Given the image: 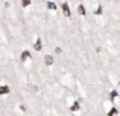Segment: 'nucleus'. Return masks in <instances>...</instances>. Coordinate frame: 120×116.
I'll return each instance as SVG.
<instances>
[{
  "instance_id": "obj_1",
  "label": "nucleus",
  "mask_w": 120,
  "mask_h": 116,
  "mask_svg": "<svg viewBox=\"0 0 120 116\" xmlns=\"http://www.w3.org/2000/svg\"><path fill=\"white\" fill-rule=\"evenodd\" d=\"M61 9H62V14H64L67 18H70V17H71V11H70V6H68V3H67V2H64V3L61 5Z\"/></svg>"
},
{
  "instance_id": "obj_2",
  "label": "nucleus",
  "mask_w": 120,
  "mask_h": 116,
  "mask_svg": "<svg viewBox=\"0 0 120 116\" xmlns=\"http://www.w3.org/2000/svg\"><path fill=\"white\" fill-rule=\"evenodd\" d=\"M34 49H35L37 52H40L41 49H43V41H41V38H40V37L37 38V41L34 43Z\"/></svg>"
},
{
  "instance_id": "obj_3",
  "label": "nucleus",
  "mask_w": 120,
  "mask_h": 116,
  "mask_svg": "<svg viewBox=\"0 0 120 116\" xmlns=\"http://www.w3.org/2000/svg\"><path fill=\"white\" fill-rule=\"evenodd\" d=\"M20 58H21V61H26V60H29V58H30V52H29V51H23V52H21V55H20Z\"/></svg>"
},
{
  "instance_id": "obj_4",
  "label": "nucleus",
  "mask_w": 120,
  "mask_h": 116,
  "mask_svg": "<svg viewBox=\"0 0 120 116\" xmlns=\"http://www.w3.org/2000/svg\"><path fill=\"white\" fill-rule=\"evenodd\" d=\"M44 64L46 66H52L53 64V57L52 55H46V57H44Z\"/></svg>"
},
{
  "instance_id": "obj_5",
  "label": "nucleus",
  "mask_w": 120,
  "mask_h": 116,
  "mask_svg": "<svg viewBox=\"0 0 120 116\" xmlns=\"http://www.w3.org/2000/svg\"><path fill=\"white\" fill-rule=\"evenodd\" d=\"M9 92H11V89L8 86H0V95H8Z\"/></svg>"
},
{
  "instance_id": "obj_6",
  "label": "nucleus",
  "mask_w": 120,
  "mask_h": 116,
  "mask_svg": "<svg viewBox=\"0 0 120 116\" xmlns=\"http://www.w3.org/2000/svg\"><path fill=\"white\" fill-rule=\"evenodd\" d=\"M78 12H79L81 15H85V14H87V11H85V6H84V5H79V6H78Z\"/></svg>"
},
{
  "instance_id": "obj_7",
  "label": "nucleus",
  "mask_w": 120,
  "mask_h": 116,
  "mask_svg": "<svg viewBox=\"0 0 120 116\" xmlns=\"http://www.w3.org/2000/svg\"><path fill=\"white\" fill-rule=\"evenodd\" d=\"M47 8H49L50 11H56V5L53 2H47Z\"/></svg>"
},
{
  "instance_id": "obj_8",
  "label": "nucleus",
  "mask_w": 120,
  "mask_h": 116,
  "mask_svg": "<svg viewBox=\"0 0 120 116\" xmlns=\"http://www.w3.org/2000/svg\"><path fill=\"white\" fill-rule=\"evenodd\" d=\"M29 5H30V0H21V6L23 8H27Z\"/></svg>"
},
{
  "instance_id": "obj_9",
  "label": "nucleus",
  "mask_w": 120,
  "mask_h": 116,
  "mask_svg": "<svg viewBox=\"0 0 120 116\" xmlns=\"http://www.w3.org/2000/svg\"><path fill=\"white\" fill-rule=\"evenodd\" d=\"M70 108H71V112H78V110H79V104H78V102H75Z\"/></svg>"
},
{
  "instance_id": "obj_10",
  "label": "nucleus",
  "mask_w": 120,
  "mask_h": 116,
  "mask_svg": "<svg viewBox=\"0 0 120 116\" xmlns=\"http://www.w3.org/2000/svg\"><path fill=\"white\" fill-rule=\"evenodd\" d=\"M109 98H111L112 101H114V99L117 98V92H116V90H112V92H111V95H109Z\"/></svg>"
},
{
  "instance_id": "obj_11",
  "label": "nucleus",
  "mask_w": 120,
  "mask_h": 116,
  "mask_svg": "<svg viewBox=\"0 0 120 116\" xmlns=\"http://www.w3.org/2000/svg\"><path fill=\"white\" fill-rule=\"evenodd\" d=\"M94 14H97V15H100V14H102V6H99L97 9H94Z\"/></svg>"
},
{
  "instance_id": "obj_12",
  "label": "nucleus",
  "mask_w": 120,
  "mask_h": 116,
  "mask_svg": "<svg viewBox=\"0 0 120 116\" xmlns=\"http://www.w3.org/2000/svg\"><path fill=\"white\" fill-rule=\"evenodd\" d=\"M114 115H117V108H112V110L108 113V116H114Z\"/></svg>"
},
{
  "instance_id": "obj_13",
  "label": "nucleus",
  "mask_w": 120,
  "mask_h": 116,
  "mask_svg": "<svg viewBox=\"0 0 120 116\" xmlns=\"http://www.w3.org/2000/svg\"><path fill=\"white\" fill-rule=\"evenodd\" d=\"M56 54H62V49L61 48H56Z\"/></svg>"
}]
</instances>
